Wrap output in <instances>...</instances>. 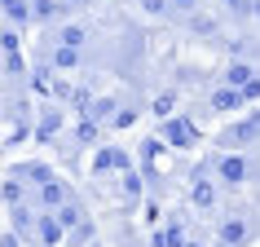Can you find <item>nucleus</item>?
I'll return each mask as SVG.
<instances>
[{"label": "nucleus", "instance_id": "nucleus-1", "mask_svg": "<svg viewBox=\"0 0 260 247\" xmlns=\"http://www.w3.org/2000/svg\"><path fill=\"white\" fill-rule=\"evenodd\" d=\"M260 238V203H234L216 221V243L225 247H251Z\"/></svg>", "mask_w": 260, "mask_h": 247}, {"label": "nucleus", "instance_id": "nucleus-2", "mask_svg": "<svg viewBox=\"0 0 260 247\" xmlns=\"http://www.w3.org/2000/svg\"><path fill=\"white\" fill-rule=\"evenodd\" d=\"M207 164H212V177H216L225 190H247V186L260 181V168L251 164L247 150H220V155H212Z\"/></svg>", "mask_w": 260, "mask_h": 247}, {"label": "nucleus", "instance_id": "nucleus-3", "mask_svg": "<svg viewBox=\"0 0 260 247\" xmlns=\"http://www.w3.org/2000/svg\"><path fill=\"white\" fill-rule=\"evenodd\" d=\"M247 146H260V110L243 115L238 123H230L220 133V150H247Z\"/></svg>", "mask_w": 260, "mask_h": 247}, {"label": "nucleus", "instance_id": "nucleus-4", "mask_svg": "<svg viewBox=\"0 0 260 247\" xmlns=\"http://www.w3.org/2000/svg\"><path fill=\"white\" fill-rule=\"evenodd\" d=\"M71 194H75V190H71V186H67L62 177H57V172H53V177H44V181H36V186H31V199H36V207H40V212H57V207L67 203Z\"/></svg>", "mask_w": 260, "mask_h": 247}, {"label": "nucleus", "instance_id": "nucleus-5", "mask_svg": "<svg viewBox=\"0 0 260 247\" xmlns=\"http://www.w3.org/2000/svg\"><path fill=\"white\" fill-rule=\"evenodd\" d=\"M207 172H212V164L194 172V186H190V203L199 207V212H216V203H220V190H225V186H220L216 177H207Z\"/></svg>", "mask_w": 260, "mask_h": 247}, {"label": "nucleus", "instance_id": "nucleus-6", "mask_svg": "<svg viewBox=\"0 0 260 247\" xmlns=\"http://www.w3.org/2000/svg\"><path fill=\"white\" fill-rule=\"evenodd\" d=\"M31 247H67V225L57 221V212H40Z\"/></svg>", "mask_w": 260, "mask_h": 247}, {"label": "nucleus", "instance_id": "nucleus-7", "mask_svg": "<svg viewBox=\"0 0 260 247\" xmlns=\"http://www.w3.org/2000/svg\"><path fill=\"white\" fill-rule=\"evenodd\" d=\"M164 141H172L177 150H190V146H199V128L190 119H181V115H168L164 119Z\"/></svg>", "mask_w": 260, "mask_h": 247}, {"label": "nucleus", "instance_id": "nucleus-8", "mask_svg": "<svg viewBox=\"0 0 260 247\" xmlns=\"http://www.w3.org/2000/svg\"><path fill=\"white\" fill-rule=\"evenodd\" d=\"M71 5L67 0H31V18H36V27H57V22H67Z\"/></svg>", "mask_w": 260, "mask_h": 247}, {"label": "nucleus", "instance_id": "nucleus-9", "mask_svg": "<svg viewBox=\"0 0 260 247\" xmlns=\"http://www.w3.org/2000/svg\"><path fill=\"white\" fill-rule=\"evenodd\" d=\"M133 168V159H128V150H119V146H102L93 159V172L97 177H106V172H128Z\"/></svg>", "mask_w": 260, "mask_h": 247}, {"label": "nucleus", "instance_id": "nucleus-10", "mask_svg": "<svg viewBox=\"0 0 260 247\" xmlns=\"http://www.w3.org/2000/svg\"><path fill=\"white\" fill-rule=\"evenodd\" d=\"M243 102H247V93H243V88H234V84H225V88L212 93V110H220V115H238Z\"/></svg>", "mask_w": 260, "mask_h": 247}, {"label": "nucleus", "instance_id": "nucleus-11", "mask_svg": "<svg viewBox=\"0 0 260 247\" xmlns=\"http://www.w3.org/2000/svg\"><path fill=\"white\" fill-rule=\"evenodd\" d=\"M31 0H5V27H31Z\"/></svg>", "mask_w": 260, "mask_h": 247}, {"label": "nucleus", "instance_id": "nucleus-12", "mask_svg": "<svg viewBox=\"0 0 260 247\" xmlns=\"http://www.w3.org/2000/svg\"><path fill=\"white\" fill-rule=\"evenodd\" d=\"M251 80H256V71L247 67V62H234V67L225 71V84H234V88H247Z\"/></svg>", "mask_w": 260, "mask_h": 247}, {"label": "nucleus", "instance_id": "nucleus-13", "mask_svg": "<svg viewBox=\"0 0 260 247\" xmlns=\"http://www.w3.org/2000/svg\"><path fill=\"white\" fill-rule=\"evenodd\" d=\"M220 9H225L230 18H238V22H243V18H256L251 14V0H220Z\"/></svg>", "mask_w": 260, "mask_h": 247}, {"label": "nucleus", "instance_id": "nucleus-14", "mask_svg": "<svg viewBox=\"0 0 260 247\" xmlns=\"http://www.w3.org/2000/svg\"><path fill=\"white\" fill-rule=\"evenodd\" d=\"M57 128H62V115H57V110H44V119H40V141H49Z\"/></svg>", "mask_w": 260, "mask_h": 247}, {"label": "nucleus", "instance_id": "nucleus-15", "mask_svg": "<svg viewBox=\"0 0 260 247\" xmlns=\"http://www.w3.org/2000/svg\"><path fill=\"white\" fill-rule=\"evenodd\" d=\"M168 5H172V14H199V9H203V0H168Z\"/></svg>", "mask_w": 260, "mask_h": 247}, {"label": "nucleus", "instance_id": "nucleus-16", "mask_svg": "<svg viewBox=\"0 0 260 247\" xmlns=\"http://www.w3.org/2000/svg\"><path fill=\"white\" fill-rule=\"evenodd\" d=\"M84 247H102V243H97V238H93V243H84Z\"/></svg>", "mask_w": 260, "mask_h": 247}]
</instances>
